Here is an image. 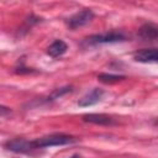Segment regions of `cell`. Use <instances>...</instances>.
<instances>
[{
	"label": "cell",
	"mask_w": 158,
	"mask_h": 158,
	"mask_svg": "<svg viewBox=\"0 0 158 158\" xmlns=\"http://www.w3.org/2000/svg\"><path fill=\"white\" fill-rule=\"evenodd\" d=\"M138 37L148 42H158V25L156 23H144L138 30Z\"/></svg>",
	"instance_id": "cell-6"
},
{
	"label": "cell",
	"mask_w": 158,
	"mask_h": 158,
	"mask_svg": "<svg viewBox=\"0 0 158 158\" xmlns=\"http://www.w3.org/2000/svg\"><path fill=\"white\" fill-rule=\"evenodd\" d=\"M72 90V86H64V88H60V89H58V90H56L54 93H53V95H52V98L54 99V98H58V96H62V95H64V94H67V93H69Z\"/></svg>",
	"instance_id": "cell-11"
},
{
	"label": "cell",
	"mask_w": 158,
	"mask_h": 158,
	"mask_svg": "<svg viewBox=\"0 0 158 158\" xmlns=\"http://www.w3.org/2000/svg\"><path fill=\"white\" fill-rule=\"evenodd\" d=\"M70 158H81V157H80L79 154H73V156H72Z\"/></svg>",
	"instance_id": "cell-12"
},
{
	"label": "cell",
	"mask_w": 158,
	"mask_h": 158,
	"mask_svg": "<svg viewBox=\"0 0 158 158\" xmlns=\"http://www.w3.org/2000/svg\"><path fill=\"white\" fill-rule=\"evenodd\" d=\"M102 95H104V90H102V89H100V88H94L91 91H89L88 94H85V95L78 101V105H79V106H83V107L95 105V104H98V102L102 99Z\"/></svg>",
	"instance_id": "cell-7"
},
{
	"label": "cell",
	"mask_w": 158,
	"mask_h": 158,
	"mask_svg": "<svg viewBox=\"0 0 158 158\" xmlns=\"http://www.w3.org/2000/svg\"><path fill=\"white\" fill-rule=\"evenodd\" d=\"M133 58L139 63H158V48H143L135 52Z\"/></svg>",
	"instance_id": "cell-5"
},
{
	"label": "cell",
	"mask_w": 158,
	"mask_h": 158,
	"mask_svg": "<svg viewBox=\"0 0 158 158\" xmlns=\"http://www.w3.org/2000/svg\"><path fill=\"white\" fill-rule=\"evenodd\" d=\"M77 139L70 136V135H65V133H52L48 136H43L41 138L35 139V144L36 148H46V147H54V146H64V144H69L75 142Z\"/></svg>",
	"instance_id": "cell-1"
},
{
	"label": "cell",
	"mask_w": 158,
	"mask_h": 158,
	"mask_svg": "<svg viewBox=\"0 0 158 158\" xmlns=\"http://www.w3.org/2000/svg\"><path fill=\"white\" fill-rule=\"evenodd\" d=\"M126 37L122 32H105L100 35H93L89 38H86V42L89 44H101V43H114V42H121L125 41Z\"/></svg>",
	"instance_id": "cell-2"
},
{
	"label": "cell",
	"mask_w": 158,
	"mask_h": 158,
	"mask_svg": "<svg viewBox=\"0 0 158 158\" xmlns=\"http://www.w3.org/2000/svg\"><path fill=\"white\" fill-rule=\"evenodd\" d=\"M83 120L85 122L95 123V125H112L115 123L114 118L105 114H86L83 116Z\"/></svg>",
	"instance_id": "cell-8"
},
{
	"label": "cell",
	"mask_w": 158,
	"mask_h": 158,
	"mask_svg": "<svg viewBox=\"0 0 158 158\" xmlns=\"http://www.w3.org/2000/svg\"><path fill=\"white\" fill-rule=\"evenodd\" d=\"M5 148L15 153H28L37 149L35 141H27L23 138H15V139L7 141L5 143Z\"/></svg>",
	"instance_id": "cell-3"
},
{
	"label": "cell",
	"mask_w": 158,
	"mask_h": 158,
	"mask_svg": "<svg viewBox=\"0 0 158 158\" xmlns=\"http://www.w3.org/2000/svg\"><path fill=\"white\" fill-rule=\"evenodd\" d=\"M93 19H94V12L89 9H84L81 11L74 14L72 17H69L67 20V25L69 28L75 30V28H79V27L89 23Z\"/></svg>",
	"instance_id": "cell-4"
},
{
	"label": "cell",
	"mask_w": 158,
	"mask_h": 158,
	"mask_svg": "<svg viewBox=\"0 0 158 158\" xmlns=\"http://www.w3.org/2000/svg\"><path fill=\"white\" fill-rule=\"evenodd\" d=\"M67 49H68V46H67V43L64 41L56 40L47 48V54L51 56V57H53V58H58V57L63 56L67 52Z\"/></svg>",
	"instance_id": "cell-9"
},
{
	"label": "cell",
	"mask_w": 158,
	"mask_h": 158,
	"mask_svg": "<svg viewBox=\"0 0 158 158\" xmlns=\"http://www.w3.org/2000/svg\"><path fill=\"white\" fill-rule=\"evenodd\" d=\"M98 78H99V80H100V81H102V83H105V84H114V83H117V81H120V80L125 79V77H122V75L106 74V73L100 74Z\"/></svg>",
	"instance_id": "cell-10"
}]
</instances>
